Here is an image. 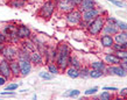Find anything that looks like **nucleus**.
<instances>
[{"label": "nucleus", "instance_id": "2", "mask_svg": "<svg viewBox=\"0 0 127 100\" xmlns=\"http://www.w3.org/2000/svg\"><path fill=\"white\" fill-rule=\"evenodd\" d=\"M56 12V0H46L39 8L37 16L43 20H49Z\"/></svg>", "mask_w": 127, "mask_h": 100}, {"label": "nucleus", "instance_id": "23", "mask_svg": "<svg viewBox=\"0 0 127 100\" xmlns=\"http://www.w3.org/2000/svg\"><path fill=\"white\" fill-rule=\"evenodd\" d=\"M82 65H83V63H82V61L78 58V56H76V55H70L69 66H73V68L81 69Z\"/></svg>", "mask_w": 127, "mask_h": 100}, {"label": "nucleus", "instance_id": "22", "mask_svg": "<svg viewBox=\"0 0 127 100\" xmlns=\"http://www.w3.org/2000/svg\"><path fill=\"white\" fill-rule=\"evenodd\" d=\"M7 4L12 8H23L27 4V0H8Z\"/></svg>", "mask_w": 127, "mask_h": 100}, {"label": "nucleus", "instance_id": "29", "mask_svg": "<svg viewBox=\"0 0 127 100\" xmlns=\"http://www.w3.org/2000/svg\"><path fill=\"white\" fill-rule=\"evenodd\" d=\"M104 76H105L104 71H99V70L91 69V68H90V78H93V79H98V78L104 77Z\"/></svg>", "mask_w": 127, "mask_h": 100}, {"label": "nucleus", "instance_id": "26", "mask_svg": "<svg viewBox=\"0 0 127 100\" xmlns=\"http://www.w3.org/2000/svg\"><path fill=\"white\" fill-rule=\"evenodd\" d=\"M47 69H48V71H49L50 73H53V75H58V73H61V69L58 68V65L55 63V62H51V63H48L47 64Z\"/></svg>", "mask_w": 127, "mask_h": 100}, {"label": "nucleus", "instance_id": "18", "mask_svg": "<svg viewBox=\"0 0 127 100\" xmlns=\"http://www.w3.org/2000/svg\"><path fill=\"white\" fill-rule=\"evenodd\" d=\"M9 68H11L13 78L21 77V75H20V64H19V61H18V59L9 61Z\"/></svg>", "mask_w": 127, "mask_h": 100}, {"label": "nucleus", "instance_id": "12", "mask_svg": "<svg viewBox=\"0 0 127 100\" xmlns=\"http://www.w3.org/2000/svg\"><path fill=\"white\" fill-rule=\"evenodd\" d=\"M21 77H27L33 70V63L31 61H19Z\"/></svg>", "mask_w": 127, "mask_h": 100}, {"label": "nucleus", "instance_id": "46", "mask_svg": "<svg viewBox=\"0 0 127 100\" xmlns=\"http://www.w3.org/2000/svg\"><path fill=\"white\" fill-rule=\"evenodd\" d=\"M124 46H125V49H127V42L125 43V44H124Z\"/></svg>", "mask_w": 127, "mask_h": 100}, {"label": "nucleus", "instance_id": "20", "mask_svg": "<svg viewBox=\"0 0 127 100\" xmlns=\"http://www.w3.org/2000/svg\"><path fill=\"white\" fill-rule=\"evenodd\" d=\"M18 61H31V52L28 50L20 48L19 47V51H18Z\"/></svg>", "mask_w": 127, "mask_h": 100}, {"label": "nucleus", "instance_id": "28", "mask_svg": "<svg viewBox=\"0 0 127 100\" xmlns=\"http://www.w3.org/2000/svg\"><path fill=\"white\" fill-rule=\"evenodd\" d=\"M39 77L43 80H51V79H54L55 78V75L53 73H50L48 70L47 71H40L39 72Z\"/></svg>", "mask_w": 127, "mask_h": 100}, {"label": "nucleus", "instance_id": "21", "mask_svg": "<svg viewBox=\"0 0 127 100\" xmlns=\"http://www.w3.org/2000/svg\"><path fill=\"white\" fill-rule=\"evenodd\" d=\"M113 39L116 43H121L125 44L127 42V31H118L116 35H113Z\"/></svg>", "mask_w": 127, "mask_h": 100}, {"label": "nucleus", "instance_id": "25", "mask_svg": "<svg viewBox=\"0 0 127 100\" xmlns=\"http://www.w3.org/2000/svg\"><path fill=\"white\" fill-rule=\"evenodd\" d=\"M106 66H107V64L104 61H95L90 64L91 69H96V70H99V71H105Z\"/></svg>", "mask_w": 127, "mask_h": 100}, {"label": "nucleus", "instance_id": "48", "mask_svg": "<svg viewBox=\"0 0 127 100\" xmlns=\"http://www.w3.org/2000/svg\"><path fill=\"white\" fill-rule=\"evenodd\" d=\"M108 1H111V0H108Z\"/></svg>", "mask_w": 127, "mask_h": 100}, {"label": "nucleus", "instance_id": "14", "mask_svg": "<svg viewBox=\"0 0 127 100\" xmlns=\"http://www.w3.org/2000/svg\"><path fill=\"white\" fill-rule=\"evenodd\" d=\"M99 42L101 44L103 48L106 49H111L112 46L114 44V39L112 35H107V34H100L99 35Z\"/></svg>", "mask_w": 127, "mask_h": 100}, {"label": "nucleus", "instance_id": "5", "mask_svg": "<svg viewBox=\"0 0 127 100\" xmlns=\"http://www.w3.org/2000/svg\"><path fill=\"white\" fill-rule=\"evenodd\" d=\"M18 51H19V47L6 43V46L4 47L0 55H1V57L7 59V61H13V59H16V57H18Z\"/></svg>", "mask_w": 127, "mask_h": 100}, {"label": "nucleus", "instance_id": "15", "mask_svg": "<svg viewBox=\"0 0 127 100\" xmlns=\"http://www.w3.org/2000/svg\"><path fill=\"white\" fill-rule=\"evenodd\" d=\"M118 23V22H117ZM116 22H110V21H105V26L103 28V33L101 34H107V35H116L119 31L118 25Z\"/></svg>", "mask_w": 127, "mask_h": 100}, {"label": "nucleus", "instance_id": "44", "mask_svg": "<svg viewBox=\"0 0 127 100\" xmlns=\"http://www.w3.org/2000/svg\"><path fill=\"white\" fill-rule=\"evenodd\" d=\"M71 1L75 4V6H76V7H78V6L81 5V2H82V0H71Z\"/></svg>", "mask_w": 127, "mask_h": 100}, {"label": "nucleus", "instance_id": "13", "mask_svg": "<svg viewBox=\"0 0 127 100\" xmlns=\"http://www.w3.org/2000/svg\"><path fill=\"white\" fill-rule=\"evenodd\" d=\"M31 62L33 63V65L39 66L43 65L46 62H44V56H43L39 50H34L31 52Z\"/></svg>", "mask_w": 127, "mask_h": 100}, {"label": "nucleus", "instance_id": "41", "mask_svg": "<svg viewBox=\"0 0 127 100\" xmlns=\"http://www.w3.org/2000/svg\"><path fill=\"white\" fill-rule=\"evenodd\" d=\"M1 96H2V97H5V96L14 97V96H15V92H14V91H6V90H5V92H1Z\"/></svg>", "mask_w": 127, "mask_h": 100}, {"label": "nucleus", "instance_id": "35", "mask_svg": "<svg viewBox=\"0 0 127 100\" xmlns=\"http://www.w3.org/2000/svg\"><path fill=\"white\" fill-rule=\"evenodd\" d=\"M118 28H119L120 31H127V23L124 22V21H120V20H118Z\"/></svg>", "mask_w": 127, "mask_h": 100}, {"label": "nucleus", "instance_id": "6", "mask_svg": "<svg viewBox=\"0 0 127 100\" xmlns=\"http://www.w3.org/2000/svg\"><path fill=\"white\" fill-rule=\"evenodd\" d=\"M75 8L77 7L75 6V4L71 0H56V11L61 14H65Z\"/></svg>", "mask_w": 127, "mask_h": 100}, {"label": "nucleus", "instance_id": "9", "mask_svg": "<svg viewBox=\"0 0 127 100\" xmlns=\"http://www.w3.org/2000/svg\"><path fill=\"white\" fill-rule=\"evenodd\" d=\"M69 59H70V55L66 54H57V57H56V61L55 63L58 65V68L61 69V71H65L69 66Z\"/></svg>", "mask_w": 127, "mask_h": 100}, {"label": "nucleus", "instance_id": "11", "mask_svg": "<svg viewBox=\"0 0 127 100\" xmlns=\"http://www.w3.org/2000/svg\"><path fill=\"white\" fill-rule=\"evenodd\" d=\"M16 34H18V37L22 41V40L31 39V36L33 33H32L31 28L28 27V26H26V25H19V26H18V31H16Z\"/></svg>", "mask_w": 127, "mask_h": 100}, {"label": "nucleus", "instance_id": "42", "mask_svg": "<svg viewBox=\"0 0 127 100\" xmlns=\"http://www.w3.org/2000/svg\"><path fill=\"white\" fill-rule=\"evenodd\" d=\"M7 81H8V79H7V78H6V77H4V76H1V75H0V86H5Z\"/></svg>", "mask_w": 127, "mask_h": 100}, {"label": "nucleus", "instance_id": "34", "mask_svg": "<svg viewBox=\"0 0 127 100\" xmlns=\"http://www.w3.org/2000/svg\"><path fill=\"white\" fill-rule=\"evenodd\" d=\"M20 86V84H16V83H12V84H8L6 87H5V90L6 91H15V90H18V87Z\"/></svg>", "mask_w": 127, "mask_h": 100}, {"label": "nucleus", "instance_id": "10", "mask_svg": "<svg viewBox=\"0 0 127 100\" xmlns=\"http://www.w3.org/2000/svg\"><path fill=\"white\" fill-rule=\"evenodd\" d=\"M0 75L6 77L7 79H12L13 76H12V71H11V68H9V61L2 58L0 61Z\"/></svg>", "mask_w": 127, "mask_h": 100}, {"label": "nucleus", "instance_id": "40", "mask_svg": "<svg viewBox=\"0 0 127 100\" xmlns=\"http://www.w3.org/2000/svg\"><path fill=\"white\" fill-rule=\"evenodd\" d=\"M0 43H7V37L2 31H0Z\"/></svg>", "mask_w": 127, "mask_h": 100}, {"label": "nucleus", "instance_id": "4", "mask_svg": "<svg viewBox=\"0 0 127 100\" xmlns=\"http://www.w3.org/2000/svg\"><path fill=\"white\" fill-rule=\"evenodd\" d=\"M64 16H65V22L69 27H77L82 20V12L78 8H75L72 11L65 13Z\"/></svg>", "mask_w": 127, "mask_h": 100}, {"label": "nucleus", "instance_id": "36", "mask_svg": "<svg viewBox=\"0 0 127 100\" xmlns=\"http://www.w3.org/2000/svg\"><path fill=\"white\" fill-rule=\"evenodd\" d=\"M118 94H119L120 98H127V87H124L120 91L118 90Z\"/></svg>", "mask_w": 127, "mask_h": 100}, {"label": "nucleus", "instance_id": "30", "mask_svg": "<svg viewBox=\"0 0 127 100\" xmlns=\"http://www.w3.org/2000/svg\"><path fill=\"white\" fill-rule=\"evenodd\" d=\"M81 94L79 90H69L68 92L63 93V97H68V98H77Z\"/></svg>", "mask_w": 127, "mask_h": 100}, {"label": "nucleus", "instance_id": "43", "mask_svg": "<svg viewBox=\"0 0 127 100\" xmlns=\"http://www.w3.org/2000/svg\"><path fill=\"white\" fill-rule=\"evenodd\" d=\"M120 65L123 66L124 69L127 71V58H126V59H123V61L120 62Z\"/></svg>", "mask_w": 127, "mask_h": 100}, {"label": "nucleus", "instance_id": "1", "mask_svg": "<svg viewBox=\"0 0 127 100\" xmlns=\"http://www.w3.org/2000/svg\"><path fill=\"white\" fill-rule=\"evenodd\" d=\"M105 26V15H99L96 19H93L92 21H90L86 28V31L90 36L92 37H97L103 33V28Z\"/></svg>", "mask_w": 127, "mask_h": 100}, {"label": "nucleus", "instance_id": "39", "mask_svg": "<svg viewBox=\"0 0 127 100\" xmlns=\"http://www.w3.org/2000/svg\"><path fill=\"white\" fill-rule=\"evenodd\" d=\"M103 90H105V91H111V92H118V87H114V86H105Z\"/></svg>", "mask_w": 127, "mask_h": 100}, {"label": "nucleus", "instance_id": "19", "mask_svg": "<svg viewBox=\"0 0 127 100\" xmlns=\"http://www.w3.org/2000/svg\"><path fill=\"white\" fill-rule=\"evenodd\" d=\"M19 47H20V48H23V49L28 50L29 52L34 51V50H36V46H35V43L33 42V40H32V39L22 40V41L20 42Z\"/></svg>", "mask_w": 127, "mask_h": 100}, {"label": "nucleus", "instance_id": "27", "mask_svg": "<svg viewBox=\"0 0 127 100\" xmlns=\"http://www.w3.org/2000/svg\"><path fill=\"white\" fill-rule=\"evenodd\" d=\"M79 77L81 78H90V68L88 65H82V68L79 69Z\"/></svg>", "mask_w": 127, "mask_h": 100}, {"label": "nucleus", "instance_id": "47", "mask_svg": "<svg viewBox=\"0 0 127 100\" xmlns=\"http://www.w3.org/2000/svg\"><path fill=\"white\" fill-rule=\"evenodd\" d=\"M41 1H46V0H41Z\"/></svg>", "mask_w": 127, "mask_h": 100}, {"label": "nucleus", "instance_id": "31", "mask_svg": "<svg viewBox=\"0 0 127 100\" xmlns=\"http://www.w3.org/2000/svg\"><path fill=\"white\" fill-rule=\"evenodd\" d=\"M113 98H114L113 94L110 91H105V90H104V92H101L99 94V99H101V100H111Z\"/></svg>", "mask_w": 127, "mask_h": 100}, {"label": "nucleus", "instance_id": "37", "mask_svg": "<svg viewBox=\"0 0 127 100\" xmlns=\"http://www.w3.org/2000/svg\"><path fill=\"white\" fill-rule=\"evenodd\" d=\"M88 25H89V22H86V21H84V20H81V22L78 23L77 27H79L81 29H84V30H86V28H88Z\"/></svg>", "mask_w": 127, "mask_h": 100}, {"label": "nucleus", "instance_id": "8", "mask_svg": "<svg viewBox=\"0 0 127 100\" xmlns=\"http://www.w3.org/2000/svg\"><path fill=\"white\" fill-rule=\"evenodd\" d=\"M101 9L98 7L93 8V9H90V11H85V12H82V20H84L86 22H90V21H92L93 19H96L97 16L101 15L103 13H101ZM104 15V14H103Z\"/></svg>", "mask_w": 127, "mask_h": 100}, {"label": "nucleus", "instance_id": "32", "mask_svg": "<svg viewBox=\"0 0 127 100\" xmlns=\"http://www.w3.org/2000/svg\"><path fill=\"white\" fill-rule=\"evenodd\" d=\"M117 56L123 61V59H126L127 58V49H123V50H119V51H117L116 52Z\"/></svg>", "mask_w": 127, "mask_h": 100}, {"label": "nucleus", "instance_id": "24", "mask_svg": "<svg viewBox=\"0 0 127 100\" xmlns=\"http://www.w3.org/2000/svg\"><path fill=\"white\" fill-rule=\"evenodd\" d=\"M66 76L72 79H76V78H79V69L77 68H73V66H68V69L65 70Z\"/></svg>", "mask_w": 127, "mask_h": 100}, {"label": "nucleus", "instance_id": "16", "mask_svg": "<svg viewBox=\"0 0 127 100\" xmlns=\"http://www.w3.org/2000/svg\"><path fill=\"white\" fill-rule=\"evenodd\" d=\"M104 62L107 64V65H117V64H120V59L118 56H117L116 52H107V54L104 55Z\"/></svg>", "mask_w": 127, "mask_h": 100}, {"label": "nucleus", "instance_id": "45", "mask_svg": "<svg viewBox=\"0 0 127 100\" xmlns=\"http://www.w3.org/2000/svg\"><path fill=\"white\" fill-rule=\"evenodd\" d=\"M5 46H6V43H0V54H1V51H2Z\"/></svg>", "mask_w": 127, "mask_h": 100}, {"label": "nucleus", "instance_id": "3", "mask_svg": "<svg viewBox=\"0 0 127 100\" xmlns=\"http://www.w3.org/2000/svg\"><path fill=\"white\" fill-rule=\"evenodd\" d=\"M1 31L6 35L7 43L14 44V46H19L20 44L21 40L18 37V34H16V31H18V25H15V23H13V22L6 23Z\"/></svg>", "mask_w": 127, "mask_h": 100}, {"label": "nucleus", "instance_id": "38", "mask_svg": "<svg viewBox=\"0 0 127 100\" xmlns=\"http://www.w3.org/2000/svg\"><path fill=\"white\" fill-rule=\"evenodd\" d=\"M112 4H114L117 7H125V4H124L121 0H111Z\"/></svg>", "mask_w": 127, "mask_h": 100}, {"label": "nucleus", "instance_id": "33", "mask_svg": "<svg viewBox=\"0 0 127 100\" xmlns=\"http://www.w3.org/2000/svg\"><path fill=\"white\" fill-rule=\"evenodd\" d=\"M98 87L97 86H95V87H91V89H88L86 91L84 92V94L85 96H95L97 92H98Z\"/></svg>", "mask_w": 127, "mask_h": 100}, {"label": "nucleus", "instance_id": "17", "mask_svg": "<svg viewBox=\"0 0 127 100\" xmlns=\"http://www.w3.org/2000/svg\"><path fill=\"white\" fill-rule=\"evenodd\" d=\"M97 7V4L95 0H82L81 5L78 6V9L81 12H85V11H90V9H93V8Z\"/></svg>", "mask_w": 127, "mask_h": 100}, {"label": "nucleus", "instance_id": "7", "mask_svg": "<svg viewBox=\"0 0 127 100\" xmlns=\"http://www.w3.org/2000/svg\"><path fill=\"white\" fill-rule=\"evenodd\" d=\"M105 75H111V76H117V77H126L127 71L124 69L120 64L117 65H107L104 71Z\"/></svg>", "mask_w": 127, "mask_h": 100}]
</instances>
